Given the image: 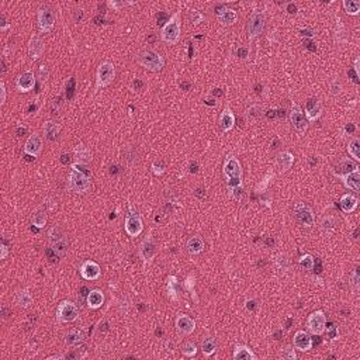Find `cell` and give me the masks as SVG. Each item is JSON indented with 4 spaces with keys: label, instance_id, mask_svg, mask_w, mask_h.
<instances>
[{
    "label": "cell",
    "instance_id": "4316f807",
    "mask_svg": "<svg viewBox=\"0 0 360 360\" xmlns=\"http://www.w3.org/2000/svg\"><path fill=\"white\" fill-rule=\"evenodd\" d=\"M86 303H87V307L92 308V309H99L104 304V294L102 290L99 289H94L90 290L87 297H86Z\"/></svg>",
    "mask_w": 360,
    "mask_h": 360
},
{
    "label": "cell",
    "instance_id": "1f68e13d",
    "mask_svg": "<svg viewBox=\"0 0 360 360\" xmlns=\"http://www.w3.org/2000/svg\"><path fill=\"white\" fill-rule=\"evenodd\" d=\"M33 301H34V298L27 289L17 291L16 297H14V303L20 308H28L33 304Z\"/></svg>",
    "mask_w": 360,
    "mask_h": 360
},
{
    "label": "cell",
    "instance_id": "ee69618b",
    "mask_svg": "<svg viewBox=\"0 0 360 360\" xmlns=\"http://www.w3.org/2000/svg\"><path fill=\"white\" fill-rule=\"evenodd\" d=\"M182 353H183L185 356H187V358L196 356V353H197V346H196V343L191 342V341L185 342V343L182 345Z\"/></svg>",
    "mask_w": 360,
    "mask_h": 360
},
{
    "label": "cell",
    "instance_id": "6da1fadb",
    "mask_svg": "<svg viewBox=\"0 0 360 360\" xmlns=\"http://www.w3.org/2000/svg\"><path fill=\"white\" fill-rule=\"evenodd\" d=\"M223 174L225 177L227 189L234 199H240L242 194V177L243 171L240 159L235 155H228L223 165Z\"/></svg>",
    "mask_w": 360,
    "mask_h": 360
},
{
    "label": "cell",
    "instance_id": "f907efd6",
    "mask_svg": "<svg viewBox=\"0 0 360 360\" xmlns=\"http://www.w3.org/2000/svg\"><path fill=\"white\" fill-rule=\"evenodd\" d=\"M359 281H360V276H359V269H355L352 276H350V284L353 286L355 290H359Z\"/></svg>",
    "mask_w": 360,
    "mask_h": 360
},
{
    "label": "cell",
    "instance_id": "44dd1931",
    "mask_svg": "<svg viewBox=\"0 0 360 360\" xmlns=\"http://www.w3.org/2000/svg\"><path fill=\"white\" fill-rule=\"evenodd\" d=\"M306 119L307 121H317L322 114V104L318 99L315 97H311L308 99L307 103H306Z\"/></svg>",
    "mask_w": 360,
    "mask_h": 360
},
{
    "label": "cell",
    "instance_id": "bcb514c9",
    "mask_svg": "<svg viewBox=\"0 0 360 360\" xmlns=\"http://www.w3.org/2000/svg\"><path fill=\"white\" fill-rule=\"evenodd\" d=\"M280 358L284 360H295L297 359V353H295V347L294 346H286L280 352Z\"/></svg>",
    "mask_w": 360,
    "mask_h": 360
},
{
    "label": "cell",
    "instance_id": "6125c7cd",
    "mask_svg": "<svg viewBox=\"0 0 360 360\" xmlns=\"http://www.w3.org/2000/svg\"><path fill=\"white\" fill-rule=\"evenodd\" d=\"M47 359H48V360H55V359L62 360V359H64V356H62V355H52V356H48Z\"/></svg>",
    "mask_w": 360,
    "mask_h": 360
},
{
    "label": "cell",
    "instance_id": "f6af8a7d",
    "mask_svg": "<svg viewBox=\"0 0 360 360\" xmlns=\"http://www.w3.org/2000/svg\"><path fill=\"white\" fill-rule=\"evenodd\" d=\"M329 90H331V94L332 96H339L343 90V86L341 83V80L334 78L332 80H329Z\"/></svg>",
    "mask_w": 360,
    "mask_h": 360
},
{
    "label": "cell",
    "instance_id": "f5cc1de1",
    "mask_svg": "<svg viewBox=\"0 0 360 360\" xmlns=\"http://www.w3.org/2000/svg\"><path fill=\"white\" fill-rule=\"evenodd\" d=\"M108 4V7L110 9H113V10H116V12H119L121 7H124V6H127V4H134V3H127V1H108L107 3Z\"/></svg>",
    "mask_w": 360,
    "mask_h": 360
},
{
    "label": "cell",
    "instance_id": "9f6ffc18",
    "mask_svg": "<svg viewBox=\"0 0 360 360\" xmlns=\"http://www.w3.org/2000/svg\"><path fill=\"white\" fill-rule=\"evenodd\" d=\"M190 17H191V20H193V23L197 26V24H200L201 23V20L204 18L203 16H201L197 10H191V14H190Z\"/></svg>",
    "mask_w": 360,
    "mask_h": 360
},
{
    "label": "cell",
    "instance_id": "ffe728a7",
    "mask_svg": "<svg viewBox=\"0 0 360 360\" xmlns=\"http://www.w3.org/2000/svg\"><path fill=\"white\" fill-rule=\"evenodd\" d=\"M293 346L300 352H308L312 347V338L306 331H297L293 336Z\"/></svg>",
    "mask_w": 360,
    "mask_h": 360
},
{
    "label": "cell",
    "instance_id": "680465c9",
    "mask_svg": "<svg viewBox=\"0 0 360 360\" xmlns=\"http://www.w3.org/2000/svg\"><path fill=\"white\" fill-rule=\"evenodd\" d=\"M0 251H1V254H0V259H6V257H7V255H9V248L6 246V243H1V245H0Z\"/></svg>",
    "mask_w": 360,
    "mask_h": 360
},
{
    "label": "cell",
    "instance_id": "ba28073f",
    "mask_svg": "<svg viewBox=\"0 0 360 360\" xmlns=\"http://www.w3.org/2000/svg\"><path fill=\"white\" fill-rule=\"evenodd\" d=\"M138 254H139V257L142 259V262L145 265L152 263V260L156 257V255H158V243H156L155 238L152 237V234H148L147 237L142 240V242L139 243Z\"/></svg>",
    "mask_w": 360,
    "mask_h": 360
},
{
    "label": "cell",
    "instance_id": "60d3db41",
    "mask_svg": "<svg viewBox=\"0 0 360 360\" xmlns=\"http://www.w3.org/2000/svg\"><path fill=\"white\" fill-rule=\"evenodd\" d=\"M343 9L349 16H358L360 13V1H358V0H343Z\"/></svg>",
    "mask_w": 360,
    "mask_h": 360
},
{
    "label": "cell",
    "instance_id": "f1b7e54d",
    "mask_svg": "<svg viewBox=\"0 0 360 360\" xmlns=\"http://www.w3.org/2000/svg\"><path fill=\"white\" fill-rule=\"evenodd\" d=\"M61 133V125L53 120H48L44 122V135H45V139L53 142L56 141L58 135Z\"/></svg>",
    "mask_w": 360,
    "mask_h": 360
},
{
    "label": "cell",
    "instance_id": "3957f363",
    "mask_svg": "<svg viewBox=\"0 0 360 360\" xmlns=\"http://www.w3.org/2000/svg\"><path fill=\"white\" fill-rule=\"evenodd\" d=\"M180 34H182V13L176 12L169 17L165 26L162 27L160 38L169 45H174L180 40Z\"/></svg>",
    "mask_w": 360,
    "mask_h": 360
},
{
    "label": "cell",
    "instance_id": "484cf974",
    "mask_svg": "<svg viewBox=\"0 0 360 360\" xmlns=\"http://www.w3.org/2000/svg\"><path fill=\"white\" fill-rule=\"evenodd\" d=\"M217 20L223 24V26H232L237 20H238V14L235 10L228 9V7H223L218 10L217 13Z\"/></svg>",
    "mask_w": 360,
    "mask_h": 360
},
{
    "label": "cell",
    "instance_id": "cb8c5ba5",
    "mask_svg": "<svg viewBox=\"0 0 360 360\" xmlns=\"http://www.w3.org/2000/svg\"><path fill=\"white\" fill-rule=\"evenodd\" d=\"M220 127L223 133H228L235 127V114L231 110V107H225L220 116Z\"/></svg>",
    "mask_w": 360,
    "mask_h": 360
},
{
    "label": "cell",
    "instance_id": "2e32d148",
    "mask_svg": "<svg viewBox=\"0 0 360 360\" xmlns=\"http://www.w3.org/2000/svg\"><path fill=\"white\" fill-rule=\"evenodd\" d=\"M174 326H176V331L180 335H190L196 329V321L190 318L189 315L179 314L174 321Z\"/></svg>",
    "mask_w": 360,
    "mask_h": 360
},
{
    "label": "cell",
    "instance_id": "7a4b0ae2",
    "mask_svg": "<svg viewBox=\"0 0 360 360\" xmlns=\"http://www.w3.org/2000/svg\"><path fill=\"white\" fill-rule=\"evenodd\" d=\"M68 187L75 193H86L90 189V173L86 165H72V169L68 176Z\"/></svg>",
    "mask_w": 360,
    "mask_h": 360
},
{
    "label": "cell",
    "instance_id": "74e56055",
    "mask_svg": "<svg viewBox=\"0 0 360 360\" xmlns=\"http://www.w3.org/2000/svg\"><path fill=\"white\" fill-rule=\"evenodd\" d=\"M48 237H50V240H51V245L62 242V240H65V232L59 225H55V227L51 228L50 232H48Z\"/></svg>",
    "mask_w": 360,
    "mask_h": 360
},
{
    "label": "cell",
    "instance_id": "e575fe53",
    "mask_svg": "<svg viewBox=\"0 0 360 360\" xmlns=\"http://www.w3.org/2000/svg\"><path fill=\"white\" fill-rule=\"evenodd\" d=\"M187 252L190 255H199L204 249V240L200 237H191L186 243Z\"/></svg>",
    "mask_w": 360,
    "mask_h": 360
},
{
    "label": "cell",
    "instance_id": "8d00e7d4",
    "mask_svg": "<svg viewBox=\"0 0 360 360\" xmlns=\"http://www.w3.org/2000/svg\"><path fill=\"white\" fill-rule=\"evenodd\" d=\"M347 152H349V155H350L353 159L356 160V162H359L360 160V139L359 138L353 137V138L349 141V145H347Z\"/></svg>",
    "mask_w": 360,
    "mask_h": 360
},
{
    "label": "cell",
    "instance_id": "b9f144b4",
    "mask_svg": "<svg viewBox=\"0 0 360 360\" xmlns=\"http://www.w3.org/2000/svg\"><path fill=\"white\" fill-rule=\"evenodd\" d=\"M298 265L301 269L304 270H314V266H315V259L312 257V255L306 254L303 255L300 259H298Z\"/></svg>",
    "mask_w": 360,
    "mask_h": 360
},
{
    "label": "cell",
    "instance_id": "52a82bcc",
    "mask_svg": "<svg viewBox=\"0 0 360 360\" xmlns=\"http://www.w3.org/2000/svg\"><path fill=\"white\" fill-rule=\"evenodd\" d=\"M114 78H116V68H114V65L110 61L102 62L97 68V72H96V89L99 90V89L108 87L113 83Z\"/></svg>",
    "mask_w": 360,
    "mask_h": 360
},
{
    "label": "cell",
    "instance_id": "83f0119b",
    "mask_svg": "<svg viewBox=\"0 0 360 360\" xmlns=\"http://www.w3.org/2000/svg\"><path fill=\"white\" fill-rule=\"evenodd\" d=\"M73 158H75V163L79 165H86L92 162V152L89 151V148L85 145H78L73 149Z\"/></svg>",
    "mask_w": 360,
    "mask_h": 360
},
{
    "label": "cell",
    "instance_id": "836d02e7",
    "mask_svg": "<svg viewBox=\"0 0 360 360\" xmlns=\"http://www.w3.org/2000/svg\"><path fill=\"white\" fill-rule=\"evenodd\" d=\"M83 339H85V335H83L82 331H79V329H72L65 336V345L69 347L78 346V345H80L83 342Z\"/></svg>",
    "mask_w": 360,
    "mask_h": 360
},
{
    "label": "cell",
    "instance_id": "91938a15",
    "mask_svg": "<svg viewBox=\"0 0 360 360\" xmlns=\"http://www.w3.org/2000/svg\"><path fill=\"white\" fill-rule=\"evenodd\" d=\"M353 69H355L356 78L359 79V78H360V58H359V56H358V58L355 59V67H353Z\"/></svg>",
    "mask_w": 360,
    "mask_h": 360
},
{
    "label": "cell",
    "instance_id": "f546056e",
    "mask_svg": "<svg viewBox=\"0 0 360 360\" xmlns=\"http://www.w3.org/2000/svg\"><path fill=\"white\" fill-rule=\"evenodd\" d=\"M358 204H359L358 197L353 196V194H350V193L343 194V196L341 197V201H339V206H341L342 211L346 214L353 213V211L358 208Z\"/></svg>",
    "mask_w": 360,
    "mask_h": 360
},
{
    "label": "cell",
    "instance_id": "30bf717a",
    "mask_svg": "<svg viewBox=\"0 0 360 360\" xmlns=\"http://www.w3.org/2000/svg\"><path fill=\"white\" fill-rule=\"evenodd\" d=\"M326 324H328V320H326V314L322 311V309H318V311H314L308 315L307 318V328L308 331L315 336H321V335L325 332V328H326Z\"/></svg>",
    "mask_w": 360,
    "mask_h": 360
},
{
    "label": "cell",
    "instance_id": "7bdbcfd3",
    "mask_svg": "<svg viewBox=\"0 0 360 360\" xmlns=\"http://www.w3.org/2000/svg\"><path fill=\"white\" fill-rule=\"evenodd\" d=\"M262 113H263L262 107L259 106V104H252V106L248 107V110H246V119L254 121L259 120L262 117Z\"/></svg>",
    "mask_w": 360,
    "mask_h": 360
},
{
    "label": "cell",
    "instance_id": "816d5d0a",
    "mask_svg": "<svg viewBox=\"0 0 360 360\" xmlns=\"http://www.w3.org/2000/svg\"><path fill=\"white\" fill-rule=\"evenodd\" d=\"M50 78V72H48V68L45 67V65H41L40 69H38V79L42 82V83H45L47 80Z\"/></svg>",
    "mask_w": 360,
    "mask_h": 360
},
{
    "label": "cell",
    "instance_id": "d590c367",
    "mask_svg": "<svg viewBox=\"0 0 360 360\" xmlns=\"http://www.w3.org/2000/svg\"><path fill=\"white\" fill-rule=\"evenodd\" d=\"M215 350H217V341H215V338H213V336L204 338L203 342H201V352H203V355L206 358H210V356H213L214 353H215Z\"/></svg>",
    "mask_w": 360,
    "mask_h": 360
},
{
    "label": "cell",
    "instance_id": "8fae6325",
    "mask_svg": "<svg viewBox=\"0 0 360 360\" xmlns=\"http://www.w3.org/2000/svg\"><path fill=\"white\" fill-rule=\"evenodd\" d=\"M294 214L295 218L298 220V223L304 227H312L315 224V214L312 211L311 207H308L304 203H298L294 206Z\"/></svg>",
    "mask_w": 360,
    "mask_h": 360
},
{
    "label": "cell",
    "instance_id": "4dcf8cb0",
    "mask_svg": "<svg viewBox=\"0 0 360 360\" xmlns=\"http://www.w3.org/2000/svg\"><path fill=\"white\" fill-rule=\"evenodd\" d=\"M232 358L235 360H256V355L254 350L246 345H237L234 349V355Z\"/></svg>",
    "mask_w": 360,
    "mask_h": 360
},
{
    "label": "cell",
    "instance_id": "db71d44e",
    "mask_svg": "<svg viewBox=\"0 0 360 360\" xmlns=\"http://www.w3.org/2000/svg\"><path fill=\"white\" fill-rule=\"evenodd\" d=\"M325 331H326V334H328V336H329L331 339H336V338H338V335H339L338 326H335V325H332V326H326V328H325Z\"/></svg>",
    "mask_w": 360,
    "mask_h": 360
},
{
    "label": "cell",
    "instance_id": "d4e9b609",
    "mask_svg": "<svg viewBox=\"0 0 360 360\" xmlns=\"http://www.w3.org/2000/svg\"><path fill=\"white\" fill-rule=\"evenodd\" d=\"M343 182V186L349 189L350 191H355V193H359L360 191V171L356 169L350 173H347L346 176H343L341 179Z\"/></svg>",
    "mask_w": 360,
    "mask_h": 360
},
{
    "label": "cell",
    "instance_id": "277c9868",
    "mask_svg": "<svg viewBox=\"0 0 360 360\" xmlns=\"http://www.w3.org/2000/svg\"><path fill=\"white\" fill-rule=\"evenodd\" d=\"M137 62L151 72H159L165 67L163 56L154 50H141L137 53Z\"/></svg>",
    "mask_w": 360,
    "mask_h": 360
},
{
    "label": "cell",
    "instance_id": "94428289",
    "mask_svg": "<svg viewBox=\"0 0 360 360\" xmlns=\"http://www.w3.org/2000/svg\"><path fill=\"white\" fill-rule=\"evenodd\" d=\"M257 307V304H256V301L255 300H248L246 301V309H249V311H254Z\"/></svg>",
    "mask_w": 360,
    "mask_h": 360
},
{
    "label": "cell",
    "instance_id": "ac0fdd59",
    "mask_svg": "<svg viewBox=\"0 0 360 360\" xmlns=\"http://www.w3.org/2000/svg\"><path fill=\"white\" fill-rule=\"evenodd\" d=\"M41 152H42V139H41V137L37 135V134L30 135L28 139L26 141V144H24V154L33 156L35 159L37 156H40Z\"/></svg>",
    "mask_w": 360,
    "mask_h": 360
},
{
    "label": "cell",
    "instance_id": "9c48e42d",
    "mask_svg": "<svg viewBox=\"0 0 360 360\" xmlns=\"http://www.w3.org/2000/svg\"><path fill=\"white\" fill-rule=\"evenodd\" d=\"M79 318V309L78 307L72 303V301H61L56 307V321L62 322V324H68V322H73Z\"/></svg>",
    "mask_w": 360,
    "mask_h": 360
},
{
    "label": "cell",
    "instance_id": "c3c4849f",
    "mask_svg": "<svg viewBox=\"0 0 360 360\" xmlns=\"http://www.w3.org/2000/svg\"><path fill=\"white\" fill-rule=\"evenodd\" d=\"M336 42L338 44H342L341 42V38H343V41H346V35H345V28H343V24H342V21H341V18L338 17L336 18Z\"/></svg>",
    "mask_w": 360,
    "mask_h": 360
},
{
    "label": "cell",
    "instance_id": "7dc6e473",
    "mask_svg": "<svg viewBox=\"0 0 360 360\" xmlns=\"http://www.w3.org/2000/svg\"><path fill=\"white\" fill-rule=\"evenodd\" d=\"M289 265H290V262H289L287 255L279 254L276 256V266H277L279 270H287V269H289Z\"/></svg>",
    "mask_w": 360,
    "mask_h": 360
},
{
    "label": "cell",
    "instance_id": "6f0895ef",
    "mask_svg": "<svg viewBox=\"0 0 360 360\" xmlns=\"http://www.w3.org/2000/svg\"><path fill=\"white\" fill-rule=\"evenodd\" d=\"M237 52H238V56L240 58H242V59H245L248 55H249V50L246 48V47H240V48H238L237 50Z\"/></svg>",
    "mask_w": 360,
    "mask_h": 360
},
{
    "label": "cell",
    "instance_id": "d6a6232c",
    "mask_svg": "<svg viewBox=\"0 0 360 360\" xmlns=\"http://www.w3.org/2000/svg\"><path fill=\"white\" fill-rule=\"evenodd\" d=\"M47 221H48V213H47L45 208H37V210L33 213L31 223H33L34 227L44 228L47 225Z\"/></svg>",
    "mask_w": 360,
    "mask_h": 360
},
{
    "label": "cell",
    "instance_id": "4fadbf2b",
    "mask_svg": "<svg viewBox=\"0 0 360 360\" xmlns=\"http://www.w3.org/2000/svg\"><path fill=\"white\" fill-rule=\"evenodd\" d=\"M45 52V42L40 34H33L28 41V55L31 61H37Z\"/></svg>",
    "mask_w": 360,
    "mask_h": 360
},
{
    "label": "cell",
    "instance_id": "5bb4252c",
    "mask_svg": "<svg viewBox=\"0 0 360 360\" xmlns=\"http://www.w3.org/2000/svg\"><path fill=\"white\" fill-rule=\"evenodd\" d=\"M37 20H38V27L42 33H50L52 31L53 26H55V16L53 12L48 7H41L37 14Z\"/></svg>",
    "mask_w": 360,
    "mask_h": 360
},
{
    "label": "cell",
    "instance_id": "ab89813d",
    "mask_svg": "<svg viewBox=\"0 0 360 360\" xmlns=\"http://www.w3.org/2000/svg\"><path fill=\"white\" fill-rule=\"evenodd\" d=\"M185 287H186V290L189 293L191 294V297H193V301L194 303H197L199 301V298H197V294H196V276L194 274H189L186 277V280H185Z\"/></svg>",
    "mask_w": 360,
    "mask_h": 360
},
{
    "label": "cell",
    "instance_id": "5b68a950",
    "mask_svg": "<svg viewBox=\"0 0 360 360\" xmlns=\"http://www.w3.org/2000/svg\"><path fill=\"white\" fill-rule=\"evenodd\" d=\"M266 26V14L263 10H255L251 14L249 20H248V26H246V31H248V37L249 41L254 42L265 30Z\"/></svg>",
    "mask_w": 360,
    "mask_h": 360
},
{
    "label": "cell",
    "instance_id": "9a60e30c",
    "mask_svg": "<svg viewBox=\"0 0 360 360\" xmlns=\"http://www.w3.org/2000/svg\"><path fill=\"white\" fill-rule=\"evenodd\" d=\"M80 276L85 279V280L93 281L97 280L100 276H102V269L99 266V263H96L94 260H86L82 263L80 266Z\"/></svg>",
    "mask_w": 360,
    "mask_h": 360
},
{
    "label": "cell",
    "instance_id": "8992f818",
    "mask_svg": "<svg viewBox=\"0 0 360 360\" xmlns=\"http://www.w3.org/2000/svg\"><path fill=\"white\" fill-rule=\"evenodd\" d=\"M124 229L125 232L133 237L137 238L142 234L144 231V223H142V218L141 215L134 210L133 204L128 206V213L125 215V221H124Z\"/></svg>",
    "mask_w": 360,
    "mask_h": 360
},
{
    "label": "cell",
    "instance_id": "d6986e66",
    "mask_svg": "<svg viewBox=\"0 0 360 360\" xmlns=\"http://www.w3.org/2000/svg\"><path fill=\"white\" fill-rule=\"evenodd\" d=\"M35 86V76L33 72L27 70L24 73H21L17 80H16V89L21 93H27L30 90H33Z\"/></svg>",
    "mask_w": 360,
    "mask_h": 360
},
{
    "label": "cell",
    "instance_id": "e0dca14e",
    "mask_svg": "<svg viewBox=\"0 0 360 360\" xmlns=\"http://www.w3.org/2000/svg\"><path fill=\"white\" fill-rule=\"evenodd\" d=\"M356 169H359V168H358V163L355 160H352L350 158H342L341 160H338V163L332 168V173L336 177L342 179L343 176H346L347 173H350Z\"/></svg>",
    "mask_w": 360,
    "mask_h": 360
},
{
    "label": "cell",
    "instance_id": "7402d4cb",
    "mask_svg": "<svg viewBox=\"0 0 360 360\" xmlns=\"http://www.w3.org/2000/svg\"><path fill=\"white\" fill-rule=\"evenodd\" d=\"M166 294H168L169 300L173 301V303L179 301V300L182 298L179 279H177L176 276H173V274L168 276V279H166Z\"/></svg>",
    "mask_w": 360,
    "mask_h": 360
},
{
    "label": "cell",
    "instance_id": "f35d334b",
    "mask_svg": "<svg viewBox=\"0 0 360 360\" xmlns=\"http://www.w3.org/2000/svg\"><path fill=\"white\" fill-rule=\"evenodd\" d=\"M273 177H274L273 171L267 172V173L265 174V177H263V179H262V180L256 185V187H255V191H256V193H265L267 189H269V186H270V183H272Z\"/></svg>",
    "mask_w": 360,
    "mask_h": 360
},
{
    "label": "cell",
    "instance_id": "681fc988",
    "mask_svg": "<svg viewBox=\"0 0 360 360\" xmlns=\"http://www.w3.org/2000/svg\"><path fill=\"white\" fill-rule=\"evenodd\" d=\"M151 169H152L154 174H156V176H162V174L166 172V168H165V165H163L162 162H159V160H155V162L152 163Z\"/></svg>",
    "mask_w": 360,
    "mask_h": 360
},
{
    "label": "cell",
    "instance_id": "7c38bea8",
    "mask_svg": "<svg viewBox=\"0 0 360 360\" xmlns=\"http://www.w3.org/2000/svg\"><path fill=\"white\" fill-rule=\"evenodd\" d=\"M290 121L295 128V131L298 133H306L308 128V121L306 119V114L303 111V108L298 106L295 102L291 103V110H290Z\"/></svg>",
    "mask_w": 360,
    "mask_h": 360
},
{
    "label": "cell",
    "instance_id": "11a10c76",
    "mask_svg": "<svg viewBox=\"0 0 360 360\" xmlns=\"http://www.w3.org/2000/svg\"><path fill=\"white\" fill-rule=\"evenodd\" d=\"M6 85H4V82H0V104L3 106L4 103H6Z\"/></svg>",
    "mask_w": 360,
    "mask_h": 360
},
{
    "label": "cell",
    "instance_id": "603a6c76",
    "mask_svg": "<svg viewBox=\"0 0 360 360\" xmlns=\"http://www.w3.org/2000/svg\"><path fill=\"white\" fill-rule=\"evenodd\" d=\"M294 165V155L290 151H281L277 154V158H276V166L277 169L280 171L281 173L287 172L289 169H291V166Z\"/></svg>",
    "mask_w": 360,
    "mask_h": 360
}]
</instances>
